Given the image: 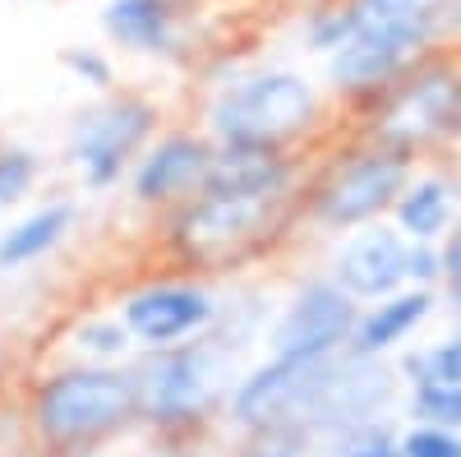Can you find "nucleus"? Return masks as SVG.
Listing matches in <instances>:
<instances>
[{"instance_id":"obj_1","label":"nucleus","mask_w":461,"mask_h":457,"mask_svg":"<svg viewBox=\"0 0 461 457\" xmlns=\"http://www.w3.org/2000/svg\"><path fill=\"white\" fill-rule=\"evenodd\" d=\"M443 0H351V28L328 51V79L346 97H378L411 60L425 51L438 28Z\"/></svg>"},{"instance_id":"obj_2","label":"nucleus","mask_w":461,"mask_h":457,"mask_svg":"<svg viewBox=\"0 0 461 457\" xmlns=\"http://www.w3.org/2000/svg\"><path fill=\"white\" fill-rule=\"evenodd\" d=\"M319 116H323V97L304 74L258 69L226 84L208 102V134L212 143L286 152L319 125Z\"/></svg>"},{"instance_id":"obj_3","label":"nucleus","mask_w":461,"mask_h":457,"mask_svg":"<svg viewBox=\"0 0 461 457\" xmlns=\"http://www.w3.org/2000/svg\"><path fill=\"white\" fill-rule=\"evenodd\" d=\"M139 416L134 374L115 365H69L32 393V430L47 448H84Z\"/></svg>"},{"instance_id":"obj_4","label":"nucleus","mask_w":461,"mask_h":457,"mask_svg":"<svg viewBox=\"0 0 461 457\" xmlns=\"http://www.w3.org/2000/svg\"><path fill=\"white\" fill-rule=\"evenodd\" d=\"M286 195H249V189H199L176 204L171 250L194 263H230L258 250L286 217Z\"/></svg>"},{"instance_id":"obj_5","label":"nucleus","mask_w":461,"mask_h":457,"mask_svg":"<svg viewBox=\"0 0 461 457\" xmlns=\"http://www.w3.org/2000/svg\"><path fill=\"white\" fill-rule=\"evenodd\" d=\"M130 374L139 393V416L158 425H189L230 393V352L208 347V342L148 347V356Z\"/></svg>"},{"instance_id":"obj_6","label":"nucleus","mask_w":461,"mask_h":457,"mask_svg":"<svg viewBox=\"0 0 461 457\" xmlns=\"http://www.w3.org/2000/svg\"><path fill=\"white\" fill-rule=\"evenodd\" d=\"M461 130V69L452 65H415L374 97L369 143L425 152Z\"/></svg>"},{"instance_id":"obj_7","label":"nucleus","mask_w":461,"mask_h":457,"mask_svg":"<svg viewBox=\"0 0 461 457\" xmlns=\"http://www.w3.org/2000/svg\"><path fill=\"white\" fill-rule=\"evenodd\" d=\"M406 180H411V152L383 148V143L356 148L314 189L310 217L328 232H351V226L378 222L383 213H393Z\"/></svg>"},{"instance_id":"obj_8","label":"nucleus","mask_w":461,"mask_h":457,"mask_svg":"<svg viewBox=\"0 0 461 457\" xmlns=\"http://www.w3.org/2000/svg\"><path fill=\"white\" fill-rule=\"evenodd\" d=\"M152 130H158V111L143 97H106L79 111L69 125V158L84 167V185H115L130 171L134 152L152 139Z\"/></svg>"},{"instance_id":"obj_9","label":"nucleus","mask_w":461,"mask_h":457,"mask_svg":"<svg viewBox=\"0 0 461 457\" xmlns=\"http://www.w3.org/2000/svg\"><path fill=\"white\" fill-rule=\"evenodd\" d=\"M356 305L360 300L351 291H341L332 278L328 282H304L286 300V310L277 315L267 347H273V356H319V352L351 347V333H356V319H360Z\"/></svg>"},{"instance_id":"obj_10","label":"nucleus","mask_w":461,"mask_h":457,"mask_svg":"<svg viewBox=\"0 0 461 457\" xmlns=\"http://www.w3.org/2000/svg\"><path fill=\"white\" fill-rule=\"evenodd\" d=\"M332 282L341 291H351L360 305H374L383 296L411 287V236L397 222L351 226V236L341 241L332 259Z\"/></svg>"},{"instance_id":"obj_11","label":"nucleus","mask_w":461,"mask_h":457,"mask_svg":"<svg viewBox=\"0 0 461 457\" xmlns=\"http://www.w3.org/2000/svg\"><path fill=\"white\" fill-rule=\"evenodd\" d=\"M121 319L143 347H180V342H194L203 328H212L217 300L194 282H158L134 291L121 305Z\"/></svg>"},{"instance_id":"obj_12","label":"nucleus","mask_w":461,"mask_h":457,"mask_svg":"<svg viewBox=\"0 0 461 457\" xmlns=\"http://www.w3.org/2000/svg\"><path fill=\"white\" fill-rule=\"evenodd\" d=\"M212 152H217L212 134H167V139H158L130 176L134 199H143L152 208L194 199L208 180Z\"/></svg>"},{"instance_id":"obj_13","label":"nucleus","mask_w":461,"mask_h":457,"mask_svg":"<svg viewBox=\"0 0 461 457\" xmlns=\"http://www.w3.org/2000/svg\"><path fill=\"white\" fill-rule=\"evenodd\" d=\"M434 315V291L425 287H402L393 296L374 300L369 310H360L356 319V333H351V352H365V356H383L402 347V342Z\"/></svg>"},{"instance_id":"obj_14","label":"nucleus","mask_w":461,"mask_h":457,"mask_svg":"<svg viewBox=\"0 0 461 457\" xmlns=\"http://www.w3.org/2000/svg\"><path fill=\"white\" fill-rule=\"evenodd\" d=\"M102 28L125 51L167 56L176 47V0H106Z\"/></svg>"},{"instance_id":"obj_15","label":"nucleus","mask_w":461,"mask_h":457,"mask_svg":"<svg viewBox=\"0 0 461 457\" xmlns=\"http://www.w3.org/2000/svg\"><path fill=\"white\" fill-rule=\"evenodd\" d=\"M456 189L443 171H425V176H411L406 189L393 204V217L397 226L411 236V241H443L456 222Z\"/></svg>"},{"instance_id":"obj_16","label":"nucleus","mask_w":461,"mask_h":457,"mask_svg":"<svg viewBox=\"0 0 461 457\" xmlns=\"http://www.w3.org/2000/svg\"><path fill=\"white\" fill-rule=\"evenodd\" d=\"M74 217H79V208H74L69 199L65 204H42L28 217H19L10 232L0 236V269H28V263L47 259L74 232Z\"/></svg>"},{"instance_id":"obj_17","label":"nucleus","mask_w":461,"mask_h":457,"mask_svg":"<svg viewBox=\"0 0 461 457\" xmlns=\"http://www.w3.org/2000/svg\"><path fill=\"white\" fill-rule=\"evenodd\" d=\"M411 416L425 425L461 430V384H447V379H411Z\"/></svg>"},{"instance_id":"obj_18","label":"nucleus","mask_w":461,"mask_h":457,"mask_svg":"<svg viewBox=\"0 0 461 457\" xmlns=\"http://www.w3.org/2000/svg\"><path fill=\"white\" fill-rule=\"evenodd\" d=\"M402 370L411 379H447V384H461V333L434 342L429 352H415Z\"/></svg>"},{"instance_id":"obj_19","label":"nucleus","mask_w":461,"mask_h":457,"mask_svg":"<svg viewBox=\"0 0 461 457\" xmlns=\"http://www.w3.org/2000/svg\"><path fill=\"white\" fill-rule=\"evenodd\" d=\"M37 180V158L28 148H0V208H14Z\"/></svg>"},{"instance_id":"obj_20","label":"nucleus","mask_w":461,"mask_h":457,"mask_svg":"<svg viewBox=\"0 0 461 457\" xmlns=\"http://www.w3.org/2000/svg\"><path fill=\"white\" fill-rule=\"evenodd\" d=\"M397 443H402V457H461V430H447V425L415 421Z\"/></svg>"},{"instance_id":"obj_21","label":"nucleus","mask_w":461,"mask_h":457,"mask_svg":"<svg viewBox=\"0 0 461 457\" xmlns=\"http://www.w3.org/2000/svg\"><path fill=\"white\" fill-rule=\"evenodd\" d=\"M130 328H125V319H88L84 328H79V347L88 352V356H121L125 347H130Z\"/></svg>"},{"instance_id":"obj_22","label":"nucleus","mask_w":461,"mask_h":457,"mask_svg":"<svg viewBox=\"0 0 461 457\" xmlns=\"http://www.w3.org/2000/svg\"><path fill=\"white\" fill-rule=\"evenodd\" d=\"M443 282V245L434 241H411V287L434 291Z\"/></svg>"},{"instance_id":"obj_23","label":"nucleus","mask_w":461,"mask_h":457,"mask_svg":"<svg viewBox=\"0 0 461 457\" xmlns=\"http://www.w3.org/2000/svg\"><path fill=\"white\" fill-rule=\"evenodd\" d=\"M60 60H65V69L74 74V79H84L88 88H111V79H115L111 65H106L97 51H88V47H74V51H65Z\"/></svg>"},{"instance_id":"obj_24","label":"nucleus","mask_w":461,"mask_h":457,"mask_svg":"<svg viewBox=\"0 0 461 457\" xmlns=\"http://www.w3.org/2000/svg\"><path fill=\"white\" fill-rule=\"evenodd\" d=\"M341 457H402V443L388 439V434H378L374 425H365V430L351 434V443L341 448Z\"/></svg>"},{"instance_id":"obj_25","label":"nucleus","mask_w":461,"mask_h":457,"mask_svg":"<svg viewBox=\"0 0 461 457\" xmlns=\"http://www.w3.org/2000/svg\"><path fill=\"white\" fill-rule=\"evenodd\" d=\"M443 287H447V296L461 305V213H456V222H452V232L443 236Z\"/></svg>"},{"instance_id":"obj_26","label":"nucleus","mask_w":461,"mask_h":457,"mask_svg":"<svg viewBox=\"0 0 461 457\" xmlns=\"http://www.w3.org/2000/svg\"><path fill=\"white\" fill-rule=\"evenodd\" d=\"M456 158H461V130H456Z\"/></svg>"}]
</instances>
